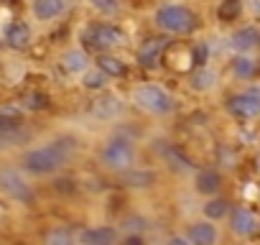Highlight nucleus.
<instances>
[{
  "label": "nucleus",
  "mask_w": 260,
  "mask_h": 245,
  "mask_svg": "<svg viewBox=\"0 0 260 245\" xmlns=\"http://www.w3.org/2000/svg\"><path fill=\"white\" fill-rule=\"evenodd\" d=\"M257 164H260V159H257Z\"/></svg>",
  "instance_id": "cd10ccee"
},
{
  "label": "nucleus",
  "mask_w": 260,
  "mask_h": 245,
  "mask_svg": "<svg viewBox=\"0 0 260 245\" xmlns=\"http://www.w3.org/2000/svg\"><path fill=\"white\" fill-rule=\"evenodd\" d=\"M232 72H235L237 77H252V72H255V62L247 59V56H237V59L232 62Z\"/></svg>",
  "instance_id": "aec40b11"
},
{
  "label": "nucleus",
  "mask_w": 260,
  "mask_h": 245,
  "mask_svg": "<svg viewBox=\"0 0 260 245\" xmlns=\"http://www.w3.org/2000/svg\"><path fill=\"white\" fill-rule=\"evenodd\" d=\"M0 192L8 194L16 202H28L31 199V189L16 169H0Z\"/></svg>",
  "instance_id": "39448f33"
},
{
  "label": "nucleus",
  "mask_w": 260,
  "mask_h": 245,
  "mask_svg": "<svg viewBox=\"0 0 260 245\" xmlns=\"http://www.w3.org/2000/svg\"><path fill=\"white\" fill-rule=\"evenodd\" d=\"M197 189L202 194H214L219 189V174L217 171H199L197 174Z\"/></svg>",
  "instance_id": "dca6fc26"
},
{
  "label": "nucleus",
  "mask_w": 260,
  "mask_h": 245,
  "mask_svg": "<svg viewBox=\"0 0 260 245\" xmlns=\"http://www.w3.org/2000/svg\"><path fill=\"white\" fill-rule=\"evenodd\" d=\"M153 174H136V176H130V181H133V187H146L143 181H151Z\"/></svg>",
  "instance_id": "a878e982"
},
{
  "label": "nucleus",
  "mask_w": 260,
  "mask_h": 245,
  "mask_svg": "<svg viewBox=\"0 0 260 245\" xmlns=\"http://www.w3.org/2000/svg\"><path fill=\"white\" fill-rule=\"evenodd\" d=\"M240 13V3H237V0H227V3L219 8V16L224 18V21H230V18H235Z\"/></svg>",
  "instance_id": "b1692460"
},
{
  "label": "nucleus",
  "mask_w": 260,
  "mask_h": 245,
  "mask_svg": "<svg viewBox=\"0 0 260 245\" xmlns=\"http://www.w3.org/2000/svg\"><path fill=\"white\" fill-rule=\"evenodd\" d=\"M133 102L146 110V112H153V115H166L171 112L174 107V100L166 89L156 87V84H143V87H136L133 89Z\"/></svg>",
  "instance_id": "f03ea898"
},
{
  "label": "nucleus",
  "mask_w": 260,
  "mask_h": 245,
  "mask_svg": "<svg viewBox=\"0 0 260 245\" xmlns=\"http://www.w3.org/2000/svg\"><path fill=\"white\" fill-rule=\"evenodd\" d=\"M204 212H207V217L219 220V217L227 215V202H224V199H212L209 204H204Z\"/></svg>",
  "instance_id": "4be33fe9"
},
{
  "label": "nucleus",
  "mask_w": 260,
  "mask_h": 245,
  "mask_svg": "<svg viewBox=\"0 0 260 245\" xmlns=\"http://www.w3.org/2000/svg\"><path fill=\"white\" fill-rule=\"evenodd\" d=\"M127 227H130V230H143V227H146V220H143V217H141V220L133 217V220H127Z\"/></svg>",
  "instance_id": "bb28decb"
},
{
  "label": "nucleus",
  "mask_w": 260,
  "mask_h": 245,
  "mask_svg": "<svg viewBox=\"0 0 260 245\" xmlns=\"http://www.w3.org/2000/svg\"><path fill=\"white\" fill-rule=\"evenodd\" d=\"M232 46L237 49V51H250V49H255V46H260V31L257 28H240L235 36H232Z\"/></svg>",
  "instance_id": "f8f14e48"
},
{
  "label": "nucleus",
  "mask_w": 260,
  "mask_h": 245,
  "mask_svg": "<svg viewBox=\"0 0 260 245\" xmlns=\"http://www.w3.org/2000/svg\"><path fill=\"white\" fill-rule=\"evenodd\" d=\"M64 8H67L64 0H36L34 3V13L39 21H51L59 13H64Z\"/></svg>",
  "instance_id": "9b49d317"
},
{
  "label": "nucleus",
  "mask_w": 260,
  "mask_h": 245,
  "mask_svg": "<svg viewBox=\"0 0 260 245\" xmlns=\"http://www.w3.org/2000/svg\"><path fill=\"white\" fill-rule=\"evenodd\" d=\"M6 41L13 49H26L28 41H31V28L26 23H11L8 31H6Z\"/></svg>",
  "instance_id": "ddd939ff"
},
{
  "label": "nucleus",
  "mask_w": 260,
  "mask_h": 245,
  "mask_svg": "<svg viewBox=\"0 0 260 245\" xmlns=\"http://www.w3.org/2000/svg\"><path fill=\"white\" fill-rule=\"evenodd\" d=\"M69 156H72V143L69 141H51L49 146L31 148L23 156V166H26V171L44 176V174L56 171Z\"/></svg>",
  "instance_id": "f257e3e1"
},
{
  "label": "nucleus",
  "mask_w": 260,
  "mask_h": 245,
  "mask_svg": "<svg viewBox=\"0 0 260 245\" xmlns=\"http://www.w3.org/2000/svg\"><path fill=\"white\" fill-rule=\"evenodd\" d=\"M212 84H214V72H209V69H202V72H197L191 77V87L194 89H209Z\"/></svg>",
  "instance_id": "412c9836"
},
{
  "label": "nucleus",
  "mask_w": 260,
  "mask_h": 245,
  "mask_svg": "<svg viewBox=\"0 0 260 245\" xmlns=\"http://www.w3.org/2000/svg\"><path fill=\"white\" fill-rule=\"evenodd\" d=\"M89 6H92L94 11L105 13V16H112V13H117V0H89Z\"/></svg>",
  "instance_id": "5701e85b"
},
{
  "label": "nucleus",
  "mask_w": 260,
  "mask_h": 245,
  "mask_svg": "<svg viewBox=\"0 0 260 245\" xmlns=\"http://www.w3.org/2000/svg\"><path fill=\"white\" fill-rule=\"evenodd\" d=\"M120 110H122V102H120L115 95H105V97H100V100L92 105V112H94L97 117H102V120H112V117H117Z\"/></svg>",
  "instance_id": "6e6552de"
},
{
  "label": "nucleus",
  "mask_w": 260,
  "mask_h": 245,
  "mask_svg": "<svg viewBox=\"0 0 260 245\" xmlns=\"http://www.w3.org/2000/svg\"><path fill=\"white\" fill-rule=\"evenodd\" d=\"M156 23L169 34H189L194 28V13L184 6H164L156 11Z\"/></svg>",
  "instance_id": "7ed1b4c3"
},
{
  "label": "nucleus",
  "mask_w": 260,
  "mask_h": 245,
  "mask_svg": "<svg viewBox=\"0 0 260 245\" xmlns=\"http://www.w3.org/2000/svg\"><path fill=\"white\" fill-rule=\"evenodd\" d=\"M97 67H100L105 74H110V77L122 74V62L115 59V56H100V59H97Z\"/></svg>",
  "instance_id": "6ab92c4d"
},
{
  "label": "nucleus",
  "mask_w": 260,
  "mask_h": 245,
  "mask_svg": "<svg viewBox=\"0 0 260 245\" xmlns=\"http://www.w3.org/2000/svg\"><path fill=\"white\" fill-rule=\"evenodd\" d=\"M87 64H89V59H87V54L79 51V49H69V51L61 56V67H64L69 74H79V72H84Z\"/></svg>",
  "instance_id": "2eb2a0df"
},
{
  "label": "nucleus",
  "mask_w": 260,
  "mask_h": 245,
  "mask_svg": "<svg viewBox=\"0 0 260 245\" xmlns=\"http://www.w3.org/2000/svg\"><path fill=\"white\" fill-rule=\"evenodd\" d=\"M46 240H49V242H72V235H69L67 230H54V232H49Z\"/></svg>",
  "instance_id": "393cba45"
},
{
  "label": "nucleus",
  "mask_w": 260,
  "mask_h": 245,
  "mask_svg": "<svg viewBox=\"0 0 260 245\" xmlns=\"http://www.w3.org/2000/svg\"><path fill=\"white\" fill-rule=\"evenodd\" d=\"M87 44L105 51V49H112V46L122 44V34L117 28H112V26H94V28L87 31Z\"/></svg>",
  "instance_id": "0eeeda50"
},
{
  "label": "nucleus",
  "mask_w": 260,
  "mask_h": 245,
  "mask_svg": "<svg viewBox=\"0 0 260 245\" xmlns=\"http://www.w3.org/2000/svg\"><path fill=\"white\" fill-rule=\"evenodd\" d=\"M82 74H84V87H87V89H102V87H105L107 74H105L100 67H97V69H84Z\"/></svg>",
  "instance_id": "f3484780"
},
{
  "label": "nucleus",
  "mask_w": 260,
  "mask_h": 245,
  "mask_svg": "<svg viewBox=\"0 0 260 245\" xmlns=\"http://www.w3.org/2000/svg\"><path fill=\"white\" fill-rule=\"evenodd\" d=\"M232 230L237 235H252L257 230V217L250 212V209H235L232 212Z\"/></svg>",
  "instance_id": "1a4fd4ad"
},
{
  "label": "nucleus",
  "mask_w": 260,
  "mask_h": 245,
  "mask_svg": "<svg viewBox=\"0 0 260 245\" xmlns=\"http://www.w3.org/2000/svg\"><path fill=\"white\" fill-rule=\"evenodd\" d=\"M79 240L87 245H110L117 240V232L112 227H92V230H84L79 235Z\"/></svg>",
  "instance_id": "9d476101"
},
{
  "label": "nucleus",
  "mask_w": 260,
  "mask_h": 245,
  "mask_svg": "<svg viewBox=\"0 0 260 245\" xmlns=\"http://www.w3.org/2000/svg\"><path fill=\"white\" fill-rule=\"evenodd\" d=\"M189 240L197 242V245H212L217 240V230L209 222H197V225L189 227Z\"/></svg>",
  "instance_id": "4468645a"
},
{
  "label": "nucleus",
  "mask_w": 260,
  "mask_h": 245,
  "mask_svg": "<svg viewBox=\"0 0 260 245\" xmlns=\"http://www.w3.org/2000/svg\"><path fill=\"white\" fill-rule=\"evenodd\" d=\"M158 56H161V41H148V44L141 49V62H143L146 67H153V64L158 62Z\"/></svg>",
  "instance_id": "a211bd4d"
},
{
  "label": "nucleus",
  "mask_w": 260,
  "mask_h": 245,
  "mask_svg": "<svg viewBox=\"0 0 260 245\" xmlns=\"http://www.w3.org/2000/svg\"><path fill=\"white\" fill-rule=\"evenodd\" d=\"M102 161L107 169H115V171H125L133 166L136 161V148L127 138H112L107 141V146L102 148Z\"/></svg>",
  "instance_id": "20e7f679"
},
{
  "label": "nucleus",
  "mask_w": 260,
  "mask_h": 245,
  "mask_svg": "<svg viewBox=\"0 0 260 245\" xmlns=\"http://www.w3.org/2000/svg\"><path fill=\"white\" fill-rule=\"evenodd\" d=\"M230 110L240 117H252L260 112V92L257 89H247V92H240V95H232L230 97Z\"/></svg>",
  "instance_id": "423d86ee"
}]
</instances>
